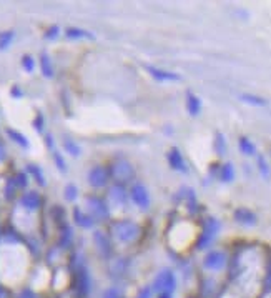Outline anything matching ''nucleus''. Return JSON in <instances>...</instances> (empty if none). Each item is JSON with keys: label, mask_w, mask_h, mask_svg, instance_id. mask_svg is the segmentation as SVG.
<instances>
[{"label": "nucleus", "mask_w": 271, "mask_h": 298, "mask_svg": "<svg viewBox=\"0 0 271 298\" xmlns=\"http://www.w3.org/2000/svg\"><path fill=\"white\" fill-rule=\"evenodd\" d=\"M42 70H44V75L45 77H52L54 70H52V64H50V59L47 55L42 57Z\"/></svg>", "instance_id": "26"}, {"label": "nucleus", "mask_w": 271, "mask_h": 298, "mask_svg": "<svg viewBox=\"0 0 271 298\" xmlns=\"http://www.w3.org/2000/svg\"><path fill=\"white\" fill-rule=\"evenodd\" d=\"M10 40H12V34H8V37H2V39H0V49L7 47V44H10Z\"/></svg>", "instance_id": "33"}, {"label": "nucleus", "mask_w": 271, "mask_h": 298, "mask_svg": "<svg viewBox=\"0 0 271 298\" xmlns=\"http://www.w3.org/2000/svg\"><path fill=\"white\" fill-rule=\"evenodd\" d=\"M73 220H75V224H77L78 226H82V228H92V226L95 225V220L87 214V212L82 210L80 207L73 208Z\"/></svg>", "instance_id": "14"}, {"label": "nucleus", "mask_w": 271, "mask_h": 298, "mask_svg": "<svg viewBox=\"0 0 271 298\" xmlns=\"http://www.w3.org/2000/svg\"><path fill=\"white\" fill-rule=\"evenodd\" d=\"M64 147H65L67 152L72 155V157H80V152H82V150H80V147H78L77 144H75L73 140H67V142H64Z\"/></svg>", "instance_id": "23"}, {"label": "nucleus", "mask_w": 271, "mask_h": 298, "mask_svg": "<svg viewBox=\"0 0 271 298\" xmlns=\"http://www.w3.org/2000/svg\"><path fill=\"white\" fill-rule=\"evenodd\" d=\"M265 287L271 290V262L268 263V268H266V275H265Z\"/></svg>", "instance_id": "30"}, {"label": "nucleus", "mask_w": 271, "mask_h": 298, "mask_svg": "<svg viewBox=\"0 0 271 298\" xmlns=\"http://www.w3.org/2000/svg\"><path fill=\"white\" fill-rule=\"evenodd\" d=\"M146 72H148L155 80H160V82H180L182 77L175 72H170V70H163L158 67H153V65H146Z\"/></svg>", "instance_id": "13"}, {"label": "nucleus", "mask_w": 271, "mask_h": 298, "mask_svg": "<svg viewBox=\"0 0 271 298\" xmlns=\"http://www.w3.org/2000/svg\"><path fill=\"white\" fill-rule=\"evenodd\" d=\"M102 298H122V290L118 287H110L108 290L103 292Z\"/></svg>", "instance_id": "27"}, {"label": "nucleus", "mask_w": 271, "mask_h": 298, "mask_svg": "<svg viewBox=\"0 0 271 298\" xmlns=\"http://www.w3.org/2000/svg\"><path fill=\"white\" fill-rule=\"evenodd\" d=\"M65 34L68 39H73V40H88V39L93 40L95 39V35L92 34V32L83 30V28H68Z\"/></svg>", "instance_id": "16"}, {"label": "nucleus", "mask_w": 271, "mask_h": 298, "mask_svg": "<svg viewBox=\"0 0 271 298\" xmlns=\"http://www.w3.org/2000/svg\"><path fill=\"white\" fill-rule=\"evenodd\" d=\"M187 110L192 117H198L202 112V98L193 92H187Z\"/></svg>", "instance_id": "15"}, {"label": "nucleus", "mask_w": 271, "mask_h": 298, "mask_svg": "<svg viewBox=\"0 0 271 298\" xmlns=\"http://www.w3.org/2000/svg\"><path fill=\"white\" fill-rule=\"evenodd\" d=\"M77 193H78V188L73 185V183H68V185L65 187V198L70 202H73L75 198H77Z\"/></svg>", "instance_id": "25"}, {"label": "nucleus", "mask_w": 271, "mask_h": 298, "mask_svg": "<svg viewBox=\"0 0 271 298\" xmlns=\"http://www.w3.org/2000/svg\"><path fill=\"white\" fill-rule=\"evenodd\" d=\"M218 177H220V180L223 183H231L233 180H235V167H233V163H230V162L223 163Z\"/></svg>", "instance_id": "19"}, {"label": "nucleus", "mask_w": 271, "mask_h": 298, "mask_svg": "<svg viewBox=\"0 0 271 298\" xmlns=\"http://www.w3.org/2000/svg\"><path fill=\"white\" fill-rule=\"evenodd\" d=\"M128 190L125 185H122V183H112L110 187H108V192H107V203L108 207L115 208V210H123V208L127 207L128 203Z\"/></svg>", "instance_id": "5"}, {"label": "nucleus", "mask_w": 271, "mask_h": 298, "mask_svg": "<svg viewBox=\"0 0 271 298\" xmlns=\"http://www.w3.org/2000/svg\"><path fill=\"white\" fill-rule=\"evenodd\" d=\"M112 240L122 245H132L141 236V226L133 220H117L110 228Z\"/></svg>", "instance_id": "1"}, {"label": "nucleus", "mask_w": 271, "mask_h": 298, "mask_svg": "<svg viewBox=\"0 0 271 298\" xmlns=\"http://www.w3.org/2000/svg\"><path fill=\"white\" fill-rule=\"evenodd\" d=\"M166 160H168V165L173 170H177V172H182V173H188V165L185 163L183 155L177 149V147H172V149L168 150V153H166Z\"/></svg>", "instance_id": "12"}, {"label": "nucleus", "mask_w": 271, "mask_h": 298, "mask_svg": "<svg viewBox=\"0 0 271 298\" xmlns=\"http://www.w3.org/2000/svg\"><path fill=\"white\" fill-rule=\"evenodd\" d=\"M85 207H87L85 212L97 222H107L112 215V210H110V207H108L107 200L98 195L85 197Z\"/></svg>", "instance_id": "3"}, {"label": "nucleus", "mask_w": 271, "mask_h": 298, "mask_svg": "<svg viewBox=\"0 0 271 298\" xmlns=\"http://www.w3.org/2000/svg\"><path fill=\"white\" fill-rule=\"evenodd\" d=\"M125 267H127V262L123 258H117L112 262V273H117V275H122L125 272Z\"/></svg>", "instance_id": "24"}, {"label": "nucleus", "mask_w": 271, "mask_h": 298, "mask_svg": "<svg viewBox=\"0 0 271 298\" xmlns=\"http://www.w3.org/2000/svg\"><path fill=\"white\" fill-rule=\"evenodd\" d=\"M158 298H172V293H160Z\"/></svg>", "instance_id": "34"}, {"label": "nucleus", "mask_w": 271, "mask_h": 298, "mask_svg": "<svg viewBox=\"0 0 271 298\" xmlns=\"http://www.w3.org/2000/svg\"><path fill=\"white\" fill-rule=\"evenodd\" d=\"M151 295H153V290H151L150 287H145V288H141V290L138 292L136 298H151Z\"/></svg>", "instance_id": "29"}, {"label": "nucleus", "mask_w": 271, "mask_h": 298, "mask_svg": "<svg viewBox=\"0 0 271 298\" xmlns=\"http://www.w3.org/2000/svg\"><path fill=\"white\" fill-rule=\"evenodd\" d=\"M175 288H177V277L170 268H163L161 272H158V275L153 280V285H151V290L156 292L158 295L160 293H173Z\"/></svg>", "instance_id": "6"}, {"label": "nucleus", "mask_w": 271, "mask_h": 298, "mask_svg": "<svg viewBox=\"0 0 271 298\" xmlns=\"http://www.w3.org/2000/svg\"><path fill=\"white\" fill-rule=\"evenodd\" d=\"M215 150L220 157H223V155L226 153V140H225V135L220 134V132L216 134V139H215Z\"/></svg>", "instance_id": "21"}, {"label": "nucleus", "mask_w": 271, "mask_h": 298, "mask_svg": "<svg viewBox=\"0 0 271 298\" xmlns=\"http://www.w3.org/2000/svg\"><path fill=\"white\" fill-rule=\"evenodd\" d=\"M220 228H221V224L215 219V217H208V219H205L202 233H200L198 240H197V248L198 250L210 248L211 243L216 240L218 233H220Z\"/></svg>", "instance_id": "4"}, {"label": "nucleus", "mask_w": 271, "mask_h": 298, "mask_svg": "<svg viewBox=\"0 0 271 298\" xmlns=\"http://www.w3.org/2000/svg\"><path fill=\"white\" fill-rule=\"evenodd\" d=\"M256 163H258V170H260L261 177L268 178L270 177V165H268V162H266V158L263 157V155H258V157H256Z\"/></svg>", "instance_id": "22"}, {"label": "nucleus", "mask_w": 271, "mask_h": 298, "mask_svg": "<svg viewBox=\"0 0 271 298\" xmlns=\"http://www.w3.org/2000/svg\"><path fill=\"white\" fill-rule=\"evenodd\" d=\"M23 67H25L27 72H32L33 70V60L30 57H25V59H23Z\"/></svg>", "instance_id": "32"}, {"label": "nucleus", "mask_w": 271, "mask_h": 298, "mask_svg": "<svg viewBox=\"0 0 271 298\" xmlns=\"http://www.w3.org/2000/svg\"><path fill=\"white\" fill-rule=\"evenodd\" d=\"M88 185L98 190V188H103L108 185V180H110V172H108L107 167H102V165H97L88 172L87 175Z\"/></svg>", "instance_id": "9"}, {"label": "nucleus", "mask_w": 271, "mask_h": 298, "mask_svg": "<svg viewBox=\"0 0 271 298\" xmlns=\"http://www.w3.org/2000/svg\"><path fill=\"white\" fill-rule=\"evenodd\" d=\"M20 203L27 210H37V208L40 207V197L39 193H27V195L22 197Z\"/></svg>", "instance_id": "17"}, {"label": "nucleus", "mask_w": 271, "mask_h": 298, "mask_svg": "<svg viewBox=\"0 0 271 298\" xmlns=\"http://www.w3.org/2000/svg\"><path fill=\"white\" fill-rule=\"evenodd\" d=\"M128 197H130V200L135 203L140 210H148L150 208V193L141 182L132 183L130 190H128Z\"/></svg>", "instance_id": "7"}, {"label": "nucleus", "mask_w": 271, "mask_h": 298, "mask_svg": "<svg viewBox=\"0 0 271 298\" xmlns=\"http://www.w3.org/2000/svg\"><path fill=\"white\" fill-rule=\"evenodd\" d=\"M93 245L97 248V252L100 257L103 258H110L113 255V240L112 236L105 233V231H100L97 230L93 233Z\"/></svg>", "instance_id": "8"}, {"label": "nucleus", "mask_w": 271, "mask_h": 298, "mask_svg": "<svg viewBox=\"0 0 271 298\" xmlns=\"http://www.w3.org/2000/svg\"><path fill=\"white\" fill-rule=\"evenodd\" d=\"M226 253L221 252V250H211V252L206 253L205 260H203V265H205L206 270L210 272H220L226 267Z\"/></svg>", "instance_id": "10"}, {"label": "nucleus", "mask_w": 271, "mask_h": 298, "mask_svg": "<svg viewBox=\"0 0 271 298\" xmlns=\"http://www.w3.org/2000/svg\"><path fill=\"white\" fill-rule=\"evenodd\" d=\"M8 134H10V137H13V139L17 140V144H20V145H23V147H28L25 137H22L20 134H17L15 130H8Z\"/></svg>", "instance_id": "28"}, {"label": "nucleus", "mask_w": 271, "mask_h": 298, "mask_svg": "<svg viewBox=\"0 0 271 298\" xmlns=\"http://www.w3.org/2000/svg\"><path fill=\"white\" fill-rule=\"evenodd\" d=\"M55 163H57V167H59L62 172H65V162H64V158H62V155H59V153H55Z\"/></svg>", "instance_id": "31"}, {"label": "nucleus", "mask_w": 271, "mask_h": 298, "mask_svg": "<svg viewBox=\"0 0 271 298\" xmlns=\"http://www.w3.org/2000/svg\"><path fill=\"white\" fill-rule=\"evenodd\" d=\"M108 172H110V178H113V183H122V185H125V183H130L133 178H135V167H133L130 160L123 157L113 160Z\"/></svg>", "instance_id": "2"}, {"label": "nucleus", "mask_w": 271, "mask_h": 298, "mask_svg": "<svg viewBox=\"0 0 271 298\" xmlns=\"http://www.w3.org/2000/svg\"><path fill=\"white\" fill-rule=\"evenodd\" d=\"M240 98L245 103H248V105H255V107H265L266 105V100L263 97L253 95V93H241Z\"/></svg>", "instance_id": "20"}, {"label": "nucleus", "mask_w": 271, "mask_h": 298, "mask_svg": "<svg viewBox=\"0 0 271 298\" xmlns=\"http://www.w3.org/2000/svg\"><path fill=\"white\" fill-rule=\"evenodd\" d=\"M233 219H235L236 224L243 225V226H255L256 222H258V217H256L255 212H251L250 208L246 207H240L233 212Z\"/></svg>", "instance_id": "11"}, {"label": "nucleus", "mask_w": 271, "mask_h": 298, "mask_svg": "<svg viewBox=\"0 0 271 298\" xmlns=\"http://www.w3.org/2000/svg\"><path fill=\"white\" fill-rule=\"evenodd\" d=\"M238 147H240V152L246 155V157H253V155H256V147L248 137H240Z\"/></svg>", "instance_id": "18"}]
</instances>
